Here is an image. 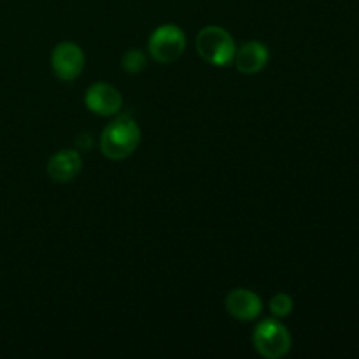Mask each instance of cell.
I'll list each match as a JSON object with an SVG mask.
<instances>
[{"label":"cell","instance_id":"1","mask_svg":"<svg viewBox=\"0 0 359 359\" xmlns=\"http://www.w3.org/2000/svg\"><path fill=\"white\" fill-rule=\"evenodd\" d=\"M140 142V128L135 119L123 114L109 123L100 137V149L109 160H125L135 153Z\"/></svg>","mask_w":359,"mask_h":359},{"label":"cell","instance_id":"2","mask_svg":"<svg viewBox=\"0 0 359 359\" xmlns=\"http://www.w3.org/2000/svg\"><path fill=\"white\" fill-rule=\"evenodd\" d=\"M196 51L210 65L226 67L233 62L237 46L224 28L210 25L196 35Z\"/></svg>","mask_w":359,"mask_h":359},{"label":"cell","instance_id":"3","mask_svg":"<svg viewBox=\"0 0 359 359\" xmlns=\"http://www.w3.org/2000/svg\"><path fill=\"white\" fill-rule=\"evenodd\" d=\"M252 344L259 356L266 359L284 358L291 351V333L276 319H265L256 326Z\"/></svg>","mask_w":359,"mask_h":359},{"label":"cell","instance_id":"4","mask_svg":"<svg viewBox=\"0 0 359 359\" xmlns=\"http://www.w3.org/2000/svg\"><path fill=\"white\" fill-rule=\"evenodd\" d=\"M186 49V35L177 25H161L151 34L147 42V51L153 56L154 62L168 63L177 62Z\"/></svg>","mask_w":359,"mask_h":359},{"label":"cell","instance_id":"5","mask_svg":"<svg viewBox=\"0 0 359 359\" xmlns=\"http://www.w3.org/2000/svg\"><path fill=\"white\" fill-rule=\"evenodd\" d=\"M51 69L62 81H74L84 69V53L74 42H60L51 53Z\"/></svg>","mask_w":359,"mask_h":359},{"label":"cell","instance_id":"6","mask_svg":"<svg viewBox=\"0 0 359 359\" xmlns=\"http://www.w3.org/2000/svg\"><path fill=\"white\" fill-rule=\"evenodd\" d=\"M84 104L98 116H114L121 111L123 97L112 84L97 83L88 88Z\"/></svg>","mask_w":359,"mask_h":359},{"label":"cell","instance_id":"7","mask_svg":"<svg viewBox=\"0 0 359 359\" xmlns=\"http://www.w3.org/2000/svg\"><path fill=\"white\" fill-rule=\"evenodd\" d=\"M224 304H226L228 314L238 321H255L263 311L262 298L255 291L244 290V287L230 291Z\"/></svg>","mask_w":359,"mask_h":359},{"label":"cell","instance_id":"8","mask_svg":"<svg viewBox=\"0 0 359 359\" xmlns=\"http://www.w3.org/2000/svg\"><path fill=\"white\" fill-rule=\"evenodd\" d=\"M269 60L270 51L263 42L249 41L237 48L233 62L242 74H256L269 65Z\"/></svg>","mask_w":359,"mask_h":359},{"label":"cell","instance_id":"9","mask_svg":"<svg viewBox=\"0 0 359 359\" xmlns=\"http://www.w3.org/2000/svg\"><path fill=\"white\" fill-rule=\"evenodd\" d=\"M83 168L79 151L62 149L48 161V175L56 182H70Z\"/></svg>","mask_w":359,"mask_h":359},{"label":"cell","instance_id":"10","mask_svg":"<svg viewBox=\"0 0 359 359\" xmlns=\"http://www.w3.org/2000/svg\"><path fill=\"white\" fill-rule=\"evenodd\" d=\"M147 65V56L144 55L140 49H128V51L123 55L121 67L123 70H126L128 74H139L146 69Z\"/></svg>","mask_w":359,"mask_h":359},{"label":"cell","instance_id":"11","mask_svg":"<svg viewBox=\"0 0 359 359\" xmlns=\"http://www.w3.org/2000/svg\"><path fill=\"white\" fill-rule=\"evenodd\" d=\"M270 312L273 318H287L293 312V298L286 293H279L270 300Z\"/></svg>","mask_w":359,"mask_h":359}]
</instances>
